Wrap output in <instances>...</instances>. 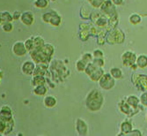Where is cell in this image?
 I'll return each instance as SVG.
<instances>
[{
	"instance_id": "1",
	"label": "cell",
	"mask_w": 147,
	"mask_h": 136,
	"mask_svg": "<svg viewBox=\"0 0 147 136\" xmlns=\"http://www.w3.org/2000/svg\"><path fill=\"white\" fill-rule=\"evenodd\" d=\"M100 86L104 89H111L115 86V80L109 73L103 74L100 79Z\"/></svg>"
},
{
	"instance_id": "2",
	"label": "cell",
	"mask_w": 147,
	"mask_h": 136,
	"mask_svg": "<svg viewBox=\"0 0 147 136\" xmlns=\"http://www.w3.org/2000/svg\"><path fill=\"white\" fill-rule=\"evenodd\" d=\"M11 51L14 55H16L18 57H23L28 52L25 46V44L23 42H20V41L13 44V45L11 47Z\"/></svg>"
},
{
	"instance_id": "3",
	"label": "cell",
	"mask_w": 147,
	"mask_h": 136,
	"mask_svg": "<svg viewBox=\"0 0 147 136\" xmlns=\"http://www.w3.org/2000/svg\"><path fill=\"white\" fill-rule=\"evenodd\" d=\"M35 64L32 61H26L21 65V72L26 75H33L35 69Z\"/></svg>"
},
{
	"instance_id": "4",
	"label": "cell",
	"mask_w": 147,
	"mask_h": 136,
	"mask_svg": "<svg viewBox=\"0 0 147 136\" xmlns=\"http://www.w3.org/2000/svg\"><path fill=\"white\" fill-rule=\"evenodd\" d=\"M12 112L11 108L7 105H4L0 109V119L3 121H7L11 119Z\"/></svg>"
},
{
	"instance_id": "5",
	"label": "cell",
	"mask_w": 147,
	"mask_h": 136,
	"mask_svg": "<svg viewBox=\"0 0 147 136\" xmlns=\"http://www.w3.org/2000/svg\"><path fill=\"white\" fill-rule=\"evenodd\" d=\"M76 129H77V132L78 133L80 131V129L81 130V134L80 135H85L87 133V131H88V126L86 125V122L81 118H78L77 121H76Z\"/></svg>"
},
{
	"instance_id": "6",
	"label": "cell",
	"mask_w": 147,
	"mask_h": 136,
	"mask_svg": "<svg viewBox=\"0 0 147 136\" xmlns=\"http://www.w3.org/2000/svg\"><path fill=\"white\" fill-rule=\"evenodd\" d=\"M122 58H123V64L125 65H128L134 63V61L136 59V55L132 51H126L122 56Z\"/></svg>"
},
{
	"instance_id": "7",
	"label": "cell",
	"mask_w": 147,
	"mask_h": 136,
	"mask_svg": "<svg viewBox=\"0 0 147 136\" xmlns=\"http://www.w3.org/2000/svg\"><path fill=\"white\" fill-rule=\"evenodd\" d=\"M45 82H46V79L43 77V75H34L33 79L31 80V85L33 87L44 85Z\"/></svg>"
},
{
	"instance_id": "8",
	"label": "cell",
	"mask_w": 147,
	"mask_h": 136,
	"mask_svg": "<svg viewBox=\"0 0 147 136\" xmlns=\"http://www.w3.org/2000/svg\"><path fill=\"white\" fill-rule=\"evenodd\" d=\"M43 104L47 108H53L57 105V99L53 96H46L43 99Z\"/></svg>"
},
{
	"instance_id": "9",
	"label": "cell",
	"mask_w": 147,
	"mask_h": 136,
	"mask_svg": "<svg viewBox=\"0 0 147 136\" xmlns=\"http://www.w3.org/2000/svg\"><path fill=\"white\" fill-rule=\"evenodd\" d=\"M47 91H48V89H47L45 84L44 85H39V86L34 87V88H33V93L35 95V96H39V97L45 96Z\"/></svg>"
},
{
	"instance_id": "10",
	"label": "cell",
	"mask_w": 147,
	"mask_h": 136,
	"mask_svg": "<svg viewBox=\"0 0 147 136\" xmlns=\"http://www.w3.org/2000/svg\"><path fill=\"white\" fill-rule=\"evenodd\" d=\"M20 18H21L22 22L25 25L29 26V25H31L34 22V15L32 14L31 12H28L23 13V14L20 16Z\"/></svg>"
},
{
	"instance_id": "11",
	"label": "cell",
	"mask_w": 147,
	"mask_h": 136,
	"mask_svg": "<svg viewBox=\"0 0 147 136\" xmlns=\"http://www.w3.org/2000/svg\"><path fill=\"white\" fill-rule=\"evenodd\" d=\"M44 40L42 39V37L41 36H36L35 38H34V46L35 50H41L43 45H44Z\"/></svg>"
},
{
	"instance_id": "12",
	"label": "cell",
	"mask_w": 147,
	"mask_h": 136,
	"mask_svg": "<svg viewBox=\"0 0 147 136\" xmlns=\"http://www.w3.org/2000/svg\"><path fill=\"white\" fill-rule=\"evenodd\" d=\"M137 65L140 68H144L147 66V56L139 55L137 58Z\"/></svg>"
},
{
	"instance_id": "13",
	"label": "cell",
	"mask_w": 147,
	"mask_h": 136,
	"mask_svg": "<svg viewBox=\"0 0 147 136\" xmlns=\"http://www.w3.org/2000/svg\"><path fill=\"white\" fill-rule=\"evenodd\" d=\"M110 75L112 77H114L115 79H121L123 77V73H122L121 69H119V68H116V67H114V68H111Z\"/></svg>"
},
{
	"instance_id": "14",
	"label": "cell",
	"mask_w": 147,
	"mask_h": 136,
	"mask_svg": "<svg viewBox=\"0 0 147 136\" xmlns=\"http://www.w3.org/2000/svg\"><path fill=\"white\" fill-rule=\"evenodd\" d=\"M139 103V100L137 97L135 96H130L127 98V103L130 106H133V107H135Z\"/></svg>"
},
{
	"instance_id": "15",
	"label": "cell",
	"mask_w": 147,
	"mask_h": 136,
	"mask_svg": "<svg viewBox=\"0 0 147 136\" xmlns=\"http://www.w3.org/2000/svg\"><path fill=\"white\" fill-rule=\"evenodd\" d=\"M95 70H96V65H95L94 64H92V63H89V64L86 66V69H85V71H86V74H87L88 76L91 75Z\"/></svg>"
},
{
	"instance_id": "16",
	"label": "cell",
	"mask_w": 147,
	"mask_h": 136,
	"mask_svg": "<svg viewBox=\"0 0 147 136\" xmlns=\"http://www.w3.org/2000/svg\"><path fill=\"white\" fill-rule=\"evenodd\" d=\"M24 44H25V46H26V50H28V51H32L34 50V38L33 37L28 39Z\"/></svg>"
},
{
	"instance_id": "17",
	"label": "cell",
	"mask_w": 147,
	"mask_h": 136,
	"mask_svg": "<svg viewBox=\"0 0 147 136\" xmlns=\"http://www.w3.org/2000/svg\"><path fill=\"white\" fill-rule=\"evenodd\" d=\"M129 21L133 25H136L141 21V17L138 14H137V13H133V14L129 16Z\"/></svg>"
},
{
	"instance_id": "18",
	"label": "cell",
	"mask_w": 147,
	"mask_h": 136,
	"mask_svg": "<svg viewBox=\"0 0 147 136\" xmlns=\"http://www.w3.org/2000/svg\"><path fill=\"white\" fill-rule=\"evenodd\" d=\"M86 66V62H85L83 59H80L76 63V67H77L78 71H79V72L85 71Z\"/></svg>"
},
{
	"instance_id": "19",
	"label": "cell",
	"mask_w": 147,
	"mask_h": 136,
	"mask_svg": "<svg viewBox=\"0 0 147 136\" xmlns=\"http://www.w3.org/2000/svg\"><path fill=\"white\" fill-rule=\"evenodd\" d=\"M121 129H122L123 132L126 133L125 134H127L128 132L129 133L132 130V126H131L130 123H129V122H123V123L122 124V126H121Z\"/></svg>"
},
{
	"instance_id": "20",
	"label": "cell",
	"mask_w": 147,
	"mask_h": 136,
	"mask_svg": "<svg viewBox=\"0 0 147 136\" xmlns=\"http://www.w3.org/2000/svg\"><path fill=\"white\" fill-rule=\"evenodd\" d=\"M2 29L5 32H11L12 30V25H11V22H5V23L3 24Z\"/></svg>"
},
{
	"instance_id": "21",
	"label": "cell",
	"mask_w": 147,
	"mask_h": 136,
	"mask_svg": "<svg viewBox=\"0 0 147 136\" xmlns=\"http://www.w3.org/2000/svg\"><path fill=\"white\" fill-rule=\"evenodd\" d=\"M92 64H94L97 67H101V66H103L104 62H103L102 58H96L93 59Z\"/></svg>"
},
{
	"instance_id": "22",
	"label": "cell",
	"mask_w": 147,
	"mask_h": 136,
	"mask_svg": "<svg viewBox=\"0 0 147 136\" xmlns=\"http://www.w3.org/2000/svg\"><path fill=\"white\" fill-rule=\"evenodd\" d=\"M47 1L46 0H37L36 3H35V5L40 7V8H43L45 6H47Z\"/></svg>"
},
{
	"instance_id": "23",
	"label": "cell",
	"mask_w": 147,
	"mask_h": 136,
	"mask_svg": "<svg viewBox=\"0 0 147 136\" xmlns=\"http://www.w3.org/2000/svg\"><path fill=\"white\" fill-rule=\"evenodd\" d=\"M82 59L85 62L88 63V62H90L92 60V55H91V54H88V53H85L84 55L82 56Z\"/></svg>"
},
{
	"instance_id": "24",
	"label": "cell",
	"mask_w": 147,
	"mask_h": 136,
	"mask_svg": "<svg viewBox=\"0 0 147 136\" xmlns=\"http://www.w3.org/2000/svg\"><path fill=\"white\" fill-rule=\"evenodd\" d=\"M93 56L95 58H102L103 57V52L100 50H96L93 51Z\"/></svg>"
},
{
	"instance_id": "25",
	"label": "cell",
	"mask_w": 147,
	"mask_h": 136,
	"mask_svg": "<svg viewBox=\"0 0 147 136\" xmlns=\"http://www.w3.org/2000/svg\"><path fill=\"white\" fill-rule=\"evenodd\" d=\"M127 134L129 135H141L142 133L138 131V130H136V132H134V130H131L129 133H128Z\"/></svg>"
},
{
	"instance_id": "26",
	"label": "cell",
	"mask_w": 147,
	"mask_h": 136,
	"mask_svg": "<svg viewBox=\"0 0 147 136\" xmlns=\"http://www.w3.org/2000/svg\"><path fill=\"white\" fill-rule=\"evenodd\" d=\"M113 3L116 5H122L123 2V0H112Z\"/></svg>"
},
{
	"instance_id": "27",
	"label": "cell",
	"mask_w": 147,
	"mask_h": 136,
	"mask_svg": "<svg viewBox=\"0 0 147 136\" xmlns=\"http://www.w3.org/2000/svg\"><path fill=\"white\" fill-rule=\"evenodd\" d=\"M20 12H14V15H13V19H14V20H18V19H20Z\"/></svg>"
},
{
	"instance_id": "28",
	"label": "cell",
	"mask_w": 147,
	"mask_h": 136,
	"mask_svg": "<svg viewBox=\"0 0 147 136\" xmlns=\"http://www.w3.org/2000/svg\"><path fill=\"white\" fill-rule=\"evenodd\" d=\"M2 77H3V72L0 70V79H1Z\"/></svg>"
},
{
	"instance_id": "29",
	"label": "cell",
	"mask_w": 147,
	"mask_h": 136,
	"mask_svg": "<svg viewBox=\"0 0 147 136\" xmlns=\"http://www.w3.org/2000/svg\"><path fill=\"white\" fill-rule=\"evenodd\" d=\"M1 21H2V19H1V15H0V23H1Z\"/></svg>"
},
{
	"instance_id": "30",
	"label": "cell",
	"mask_w": 147,
	"mask_h": 136,
	"mask_svg": "<svg viewBox=\"0 0 147 136\" xmlns=\"http://www.w3.org/2000/svg\"><path fill=\"white\" fill-rule=\"evenodd\" d=\"M146 120H147V114H146Z\"/></svg>"
}]
</instances>
